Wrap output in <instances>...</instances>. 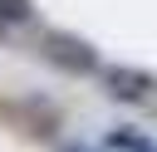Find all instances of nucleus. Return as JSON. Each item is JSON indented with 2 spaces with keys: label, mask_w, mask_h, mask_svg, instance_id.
I'll use <instances>...</instances> for the list:
<instances>
[{
  "label": "nucleus",
  "mask_w": 157,
  "mask_h": 152,
  "mask_svg": "<svg viewBox=\"0 0 157 152\" xmlns=\"http://www.w3.org/2000/svg\"><path fill=\"white\" fill-rule=\"evenodd\" d=\"M103 88H108L118 103H142V98L157 88V78L142 74V69H128V64H108V69H103Z\"/></svg>",
  "instance_id": "obj_2"
},
{
  "label": "nucleus",
  "mask_w": 157,
  "mask_h": 152,
  "mask_svg": "<svg viewBox=\"0 0 157 152\" xmlns=\"http://www.w3.org/2000/svg\"><path fill=\"white\" fill-rule=\"evenodd\" d=\"M108 147H113V152H157V147H152L142 132H132V127H113V132H108Z\"/></svg>",
  "instance_id": "obj_3"
},
{
  "label": "nucleus",
  "mask_w": 157,
  "mask_h": 152,
  "mask_svg": "<svg viewBox=\"0 0 157 152\" xmlns=\"http://www.w3.org/2000/svg\"><path fill=\"white\" fill-rule=\"evenodd\" d=\"M39 54L54 64V69H64V74H98V49L88 44V39H78V34H64V29H49L44 39H39Z\"/></svg>",
  "instance_id": "obj_1"
},
{
  "label": "nucleus",
  "mask_w": 157,
  "mask_h": 152,
  "mask_svg": "<svg viewBox=\"0 0 157 152\" xmlns=\"http://www.w3.org/2000/svg\"><path fill=\"white\" fill-rule=\"evenodd\" d=\"M29 20H34L29 0H0V25H29Z\"/></svg>",
  "instance_id": "obj_4"
},
{
  "label": "nucleus",
  "mask_w": 157,
  "mask_h": 152,
  "mask_svg": "<svg viewBox=\"0 0 157 152\" xmlns=\"http://www.w3.org/2000/svg\"><path fill=\"white\" fill-rule=\"evenodd\" d=\"M64 152H93V147H78V142H74V147H64Z\"/></svg>",
  "instance_id": "obj_5"
}]
</instances>
